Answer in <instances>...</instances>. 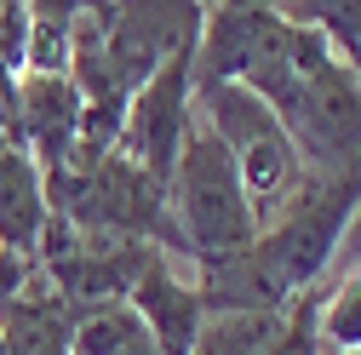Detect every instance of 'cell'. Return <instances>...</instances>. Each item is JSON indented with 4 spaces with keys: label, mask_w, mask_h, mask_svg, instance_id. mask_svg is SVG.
<instances>
[{
    "label": "cell",
    "mask_w": 361,
    "mask_h": 355,
    "mask_svg": "<svg viewBox=\"0 0 361 355\" xmlns=\"http://www.w3.org/2000/svg\"><path fill=\"white\" fill-rule=\"evenodd\" d=\"M166 224L178 235V252L190 263H218V258H235L258 241V218L247 206L241 189V172L212 138V126L195 109V126L184 138V155H178L172 178H166Z\"/></svg>",
    "instance_id": "cell-1"
},
{
    "label": "cell",
    "mask_w": 361,
    "mask_h": 355,
    "mask_svg": "<svg viewBox=\"0 0 361 355\" xmlns=\"http://www.w3.org/2000/svg\"><path fill=\"white\" fill-rule=\"evenodd\" d=\"M195 109L212 126V138L230 149V161L241 172V189H247V206H252L258 230H264L269 218L304 189V178H310L304 155L293 149V138L276 120V109H269L264 98H252L247 86H201Z\"/></svg>",
    "instance_id": "cell-2"
},
{
    "label": "cell",
    "mask_w": 361,
    "mask_h": 355,
    "mask_svg": "<svg viewBox=\"0 0 361 355\" xmlns=\"http://www.w3.org/2000/svg\"><path fill=\"white\" fill-rule=\"evenodd\" d=\"M190 126H195V46H184L161 75H149L138 92H132L115 155L166 189L178 155H184Z\"/></svg>",
    "instance_id": "cell-3"
},
{
    "label": "cell",
    "mask_w": 361,
    "mask_h": 355,
    "mask_svg": "<svg viewBox=\"0 0 361 355\" xmlns=\"http://www.w3.org/2000/svg\"><path fill=\"white\" fill-rule=\"evenodd\" d=\"M207 6H104V69L115 92L132 98L184 46H195Z\"/></svg>",
    "instance_id": "cell-4"
},
{
    "label": "cell",
    "mask_w": 361,
    "mask_h": 355,
    "mask_svg": "<svg viewBox=\"0 0 361 355\" xmlns=\"http://www.w3.org/2000/svg\"><path fill=\"white\" fill-rule=\"evenodd\" d=\"M18 138L29 149V161L40 166V178H58L75 161V138H80V92L69 75H23L18 80Z\"/></svg>",
    "instance_id": "cell-5"
},
{
    "label": "cell",
    "mask_w": 361,
    "mask_h": 355,
    "mask_svg": "<svg viewBox=\"0 0 361 355\" xmlns=\"http://www.w3.org/2000/svg\"><path fill=\"white\" fill-rule=\"evenodd\" d=\"M126 304L138 309V321L149 327L161 355H195V338L207 327V298H201L195 281H184L166 263V252H155L144 263V275H138V287L126 292Z\"/></svg>",
    "instance_id": "cell-6"
},
{
    "label": "cell",
    "mask_w": 361,
    "mask_h": 355,
    "mask_svg": "<svg viewBox=\"0 0 361 355\" xmlns=\"http://www.w3.org/2000/svg\"><path fill=\"white\" fill-rule=\"evenodd\" d=\"M47 178H40V166L29 161V149L18 138H0V247L29 258L40 247V235H47Z\"/></svg>",
    "instance_id": "cell-7"
},
{
    "label": "cell",
    "mask_w": 361,
    "mask_h": 355,
    "mask_svg": "<svg viewBox=\"0 0 361 355\" xmlns=\"http://www.w3.org/2000/svg\"><path fill=\"white\" fill-rule=\"evenodd\" d=\"M75 309L58 287L35 281L0 309V349L6 355H69V338H75Z\"/></svg>",
    "instance_id": "cell-8"
},
{
    "label": "cell",
    "mask_w": 361,
    "mask_h": 355,
    "mask_svg": "<svg viewBox=\"0 0 361 355\" xmlns=\"http://www.w3.org/2000/svg\"><path fill=\"white\" fill-rule=\"evenodd\" d=\"M69 355H161L149 327L138 321L132 304H104V309H86L75 321Z\"/></svg>",
    "instance_id": "cell-9"
},
{
    "label": "cell",
    "mask_w": 361,
    "mask_h": 355,
    "mask_svg": "<svg viewBox=\"0 0 361 355\" xmlns=\"http://www.w3.org/2000/svg\"><path fill=\"white\" fill-rule=\"evenodd\" d=\"M315 349L361 355V263L333 287H315Z\"/></svg>",
    "instance_id": "cell-10"
},
{
    "label": "cell",
    "mask_w": 361,
    "mask_h": 355,
    "mask_svg": "<svg viewBox=\"0 0 361 355\" xmlns=\"http://www.w3.org/2000/svg\"><path fill=\"white\" fill-rule=\"evenodd\" d=\"M75 12H80V6H29V46H23V75H69ZM23 75H18V80H23Z\"/></svg>",
    "instance_id": "cell-11"
},
{
    "label": "cell",
    "mask_w": 361,
    "mask_h": 355,
    "mask_svg": "<svg viewBox=\"0 0 361 355\" xmlns=\"http://www.w3.org/2000/svg\"><path fill=\"white\" fill-rule=\"evenodd\" d=\"M23 46H29V6H0V69H6V80L18 86L23 75Z\"/></svg>",
    "instance_id": "cell-12"
},
{
    "label": "cell",
    "mask_w": 361,
    "mask_h": 355,
    "mask_svg": "<svg viewBox=\"0 0 361 355\" xmlns=\"http://www.w3.org/2000/svg\"><path fill=\"white\" fill-rule=\"evenodd\" d=\"M29 275H35V270H29V258H18V252L0 247V309H6V304L29 287Z\"/></svg>",
    "instance_id": "cell-13"
},
{
    "label": "cell",
    "mask_w": 361,
    "mask_h": 355,
    "mask_svg": "<svg viewBox=\"0 0 361 355\" xmlns=\"http://www.w3.org/2000/svg\"><path fill=\"white\" fill-rule=\"evenodd\" d=\"M12 92H18V86L6 80V69H0V98H12Z\"/></svg>",
    "instance_id": "cell-14"
},
{
    "label": "cell",
    "mask_w": 361,
    "mask_h": 355,
    "mask_svg": "<svg viewBox=\"0 0 361 355\" xmlns=\"http://www.w3.org/2000/svg\"><path fill=\"white\" fill-rule=\"evenodd\" d=\"M350 69H355V80H361V58H350Z\"/></svg>",
    "instance_id": "cell-15"
}]
</instances>
